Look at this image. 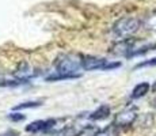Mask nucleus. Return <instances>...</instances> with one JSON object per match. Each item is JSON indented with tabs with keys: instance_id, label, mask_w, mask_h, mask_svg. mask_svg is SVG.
Wrapping results in <instances>:
<instances>
[{
	"instance_id": "1",
	"label": "nucleus",
	"mask_w": 156,
	"mask_h": 136,
	"mask_svg": "<svg viewBox=\"0 0 156 136\" xmlns=\"http://www.w3.org/2000/svg\"><path fill=\"white\" fill-rule=\"evenodd\" d=\"M140 27V20L134 17H124L118 19L112 27L114 40H126L129 35L136 33Z\"/></svg>"
},
{
	"instance_id": "2",
	"label": "nucleus",
	"mask_w": 156,
	"mask_h": 136,
	"mask_svg": "<svg viewBox=\"0 0 156 136\" xmlns=\"http://www.w3.org/2000/svg\"><path fill=\"white\" fill-rule=\"evenodd\" d=\"M82 69V57L75 54H64L58 57L56 61V72L57 74L67 75H77L76 72Z\"/></svg>"
},
{
	"instance_id": "3",
	"label": "nucleus",
	"mask_w": 156,
	"mask_h": 136,
	"mask_svg": "<svg viewBox=\"0 0 156 136\" xmlns=\"http://www.w3.org/2000/svg\"><path fill=\"white\" fill-rule=\"evenodd\" d=\"M121 63H109V60L102 57H92V56H83L82 57V69L84 71H109L113 68H118Z\"/></svg>"
},
{
	"instance_id": "4",
	"label": "nucleus",
	"mask_w": 156,
	"mask_h": 136,
	"mask_svg": "<svg viewBox=\"0 0 156 136\" xmlns=\"http://www.w3.org/2000/svg\"><path fill=\"white\" fill-rule=\"evenodd\" d=\"M136 120H137V108L129 106V108H125L124 110H121L117 114L114 124L117 127H126V125L133 124Z\"/></svg>"
},
{
	"instance_id": "5",
	"label": "nucleus",
	"mask_w": 156,
	"mask_h": 136,
	"mask_svg": "<svg viewBox=\"0 0 156 136\" xmlns=\"http://www.w3.org/2000/svg\"><path fill=\"white\" fill-rule=\"evenodd\" d=\"M56 124L55 119H48V120H38V121H33L26 127V131L30 134H37V132H44L48 129L53 128V125Z\"/></svg>"
},
{
	"instance_id": "6",
	"label": "nucleus",
	"mask_w": 156,
	"mask_h": 136,
	"mask_svg": "<svg viewBox=\"0 0 156 136\" xmlns=\"http://www.w3.org/2000/svg\"><path fill=\"white\" fill-rule=\"evenodd\" d=\"M33 76H35V71L30 67L29 64H26V63L20 64L19 67H18L16 72H15V78H16V79H19V80L27 82L29 79H31Z\"/></svg>"
},
{
	"instance_id": "7",
	"label": "nucleus",
	"mask_w": 156,
	"mask_h": 136,
	"mask_svg": "<svg viewBox=\"0 0 156 136\" xmlns=\"http://www.w3.org/2000/svg\"><path fill=\"white\" fill-rule=\"evenodd\" d=\"M133 49V41L132 40H124L115 45L113 48V54H117V56H128L130 53V50Z\"/></svg>"
},
{
	"instance_id": "8",
	"label": "nucleus",
	"mask_w": 156,
	"mask_h": 136,
	"mask_svg": "<svg viewBox=\"0 0 156 136\" xmlns=\"http://www.w3.org/2000/svg\"><path fill=\"white\" fill-rule=\"evenodd\" d=\"M109 116H110V108L102 105V106H99L94 113L91 114V116H90V119L91 120H103Z\"/></svg>"
},
{
	"instance_id": "9",
	"label": "nucleus",
	"mask_w": 156,
	"mask_h": 136,
	"mask_svg": "<svg viewBox=\"0 0 156 136\" xmlns=\"http://www.w3.org/2000/svg\"><path fill=\"white\" fill-rule=\"evenodd\" d=\"M148 90H149V84L147 83V82H143V83L137 84V86L133 89L132 97H133V98H141V97H144L147 93H148Z\"/></svg>"
},
{
	"instance_id": "10",
	"label": "nucleus",
	"mask_w": 156,
	"mask_h": 136,
	"mask_svg": "<svg viewBox=\"0 0 156 136\" xmlns=\"http://www.w3.org/2000/svg\"><path fill=\"white\" fill-rule=\"evenodd\" d=\"M95 136H118V128L115 125H109L103 131H98Z\"/></svg>"
},
{
	"instance_id": "11",
	"label": "nucleus",
	"mask_w": 156,
	"mask_h": 136,
	"mask_svg": "<svg viewBox=\"0 0 156 136\" xmlns=\"http://www.w3.org/2000/svg\"><path fill=\"white\" fill-rule=\"evenodd\" d=\"M23 83H27L25 80H19V79H15V80H7V79H0V87H16L20 86Z\"/></svg>"
},
{
	"instance_id": "12",
	"label": "nucleus",
	"mask_w": 156,
	"mask_h": 136,
	"mask_svg": "<svg viewBox=\"0 0 156 136\" xmlns=\"http://www.w3.org/2000/svg\"><path fill=\"white\" fill-rule=\"evenodd\" d=\"M41 102L37 101H29V102H23V104H19L16 106H14V110H22V109H31V108H37L40 106Z\"/></svg>"
},
{
	"instance_id": "13",
	"label": "nucleus",
	"mask_w": 156,
	"mask_h": 136,
	"mask_svg": "<svg viewBox=\"0 0 156 136\" xmlns=\"http://www.w3.org/2000/svg\"><path fill=\"white\" fill-rule=\"evenodd\" d=\"M77 135V131L76 128H73V127H67V128L61 129V131L56 132L53 136H76Z\"/></svg>"
},
{
	"instance_id": "14",
	"label": "nucleus",
	"mask_w": 156,
	"mask_h": 136,
	"mask_svg": "<svg viewBox=\"0 0 156 136\" xmlns=\"http://www.w3.org/2000/svg\"><path fill=\"white\" fill-rule=\"evenodd\" d=\"M145 29L147 30H151V31H156V11L148 18V19H147Z\"/></svg>"
},
{
	"instance_id": "15",
	"label": "nucleus",
	"mask_w": 156,
	"mask_h": 136,
	"mask_svg": "<svg viewBox=\"0 0 156 136\" xmlns=\"http://www.w3.org/2000/svg\"><path fill=\"white\" fill-rule=\"evenodd\" d=\"M98 132V129L95 127H86L80 134H77L76 136H95V134Z\"/></svg>"
},
{
	"instance_id": "16",
	"label": "nucleus",
	"mask_w": 156,
	"mask_h": 136,
	"mask_svg": "<svg viewBox=\"0 0 156 136\" xmlns=\"http://www.w3.org/2000/svg\"><path fill=\"white\" fill-rule=\"evenodd\" d=\"M8 119L10 120H14V121H20V120H23L25 119V116H23V114H19V113H12V114H10V116H8Z\"/></svg>"
},
{
	"instance_id": "17",
	"label": "nucleus",
	"mask_w": 156,
	"mask_h": 136,
	"mask_svg": "<svg viewBox=\"0 0 156 136\" xmlns=\"http://www.w3.org/2000/svg\"><path fill=\"white\" fill-rule=\"evenodd\" d=\"M145 65H149V67H151V65H156V57L152 60H148V61H145V63H141L139 67H145Z\"/></svg>"
},
{
	"instance_id": "18",
	"label": "nucleus",
	"mask_w": 156,
	"mask_h": 136,
	"mask_svg": "<svg viewBox=\"0 0 156 136\" xmlns=\"http://www.w3.org/2000/svg\"><path fill=\"white\" fill-rule=\"evenodd\" d=\"M154 90H155V91H156V83L154 84Z\"/></svg>"
},
{
	"instance_id": "19",
	"label": "nucleus",
	"mask_w": 156,
	"mask_h": 136,
	"mask_svg": "<svg viewBox=\"0 0 156 136\" xmlns=\"http://www.w3.org/2000/svg\"><path fill=\"white\" fill-rule=\"evenodd\" d=\"M154 105H155V106H156V98L154 99Z\"/></svg>"
}]
</instances>
